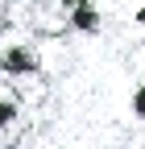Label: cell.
<instances>
[{"instance_id": "obj_1", "label": "cell", "mask_w": 145, "mask_h": 149, "mask_svg": "<svg viewBox=\"0 0 145 149\" xmlns=\"http://www.w3.org/2000/svg\"><path fill=\"white\" fill-rule=\"evenodd\" d=\"M0 74H4V79H13L17 87L38 83V74H42L38 50H33L29 42H13V46H4V50H0Z\"/></svg>"}, {"instance_id": "obj_2", "label": "cell", "mask_w": 145, "mask_h": 149, "mask_svg": "<svg viewBox=\"0 0 145 149\" xmlns=\"http://www.w3.org/2000/svg\"><path fill=\"white\" fill-rule=\"evenodd\" d=\"M66 29L79 37H96L104 29V17L96 8V0H66Z\"/></svg>"}, {"instance_id": "obj_3", "label": "cell", "mask_w": 145, "mask_h": 149, "mask_svg": "<svg viewBox=\"0 0 145 149\" xmlns=\"http://www.w3.org/2000/svg\"><path fill=\"white\" fill-rule=\"evenodd\" d=\"M17 120H21V87L0 74V133H8Z\"/></svg>"}, {"instance_id": "obj_4", "label": "cell", "mask_w": 145, "mask_h": 149, "mask_svg": "<svg viewBox=\"0 0 145 149\" xmlns=\"http://www.w3.org/2000/svg\"><path fill=\"white\" fill-rule=\"evenodd\" d=\"M133 116H137V120H145V83L133 91Z\"/></svg>"}, {"instance_id": "obj_5", "label": "cell", "mask_w": 145, "mask_h": 149, "mask_svg": "<svg viewBox=\"0 0 145 149\" xmlns=\"http://www.w3.org/2000/svg\"><path fill=\"white\" fill-rule=\"evenodd\" d=\"M137 25H145V4H141V8H137Z\"/></svg>"}]
</instances>
